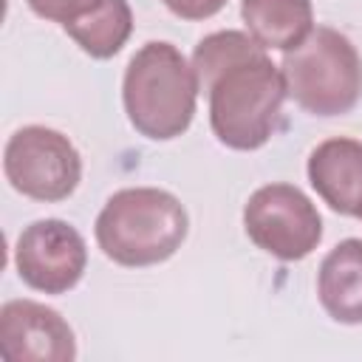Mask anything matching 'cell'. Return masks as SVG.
<instances>
[{"label": "cell", "instance_id": "cell-13", "mask_svg": "<svg viewBox=\"0 0 362 362\" xmlns=\"http://www.w3.org/2000/svg\"><path fill=\"white\" fill-rule=\"evenodd\" d=\"M28 8L42 17V20H51V23H59L62 28L88 17L102 0H25Z\"/></svg>", "mask_w": 362, "mask_h": 362}, {"label": "cell", "instance_id": "cell-1", "mask_svg": "<svg viewBox=\"0 0 362 362\" xmlns=\"http://www.w3.org/2000/svg\"><path fill=\"white\" fill-rule=\"evenodd\" d=\"M198 88L209 99V127L229 150H260L277 130L286 79L249 31L206 34L192 51Z\"/></svg>", "mask_w": 362, "mask_h": 362}, {"label": "cell", "instance_id": "cell-15", "mask_svg": "<svg viewBox=\"0 0 362 362\" xmlns=\"http://www.w3.org/2000/svg\"><path fill=\"white\" fill-rule=\"evenodd\" d=\"M359 218H362V215H359Z\"/></svg>", "mask_w": 362, "mask_h": 362}, {"label": "cell", "instance_id": "cell-12", "mask_svg": "<svg viewBox=\"0 0 362 362\" xmlns=\"http://www.w3.org/2000/svg\"><path fill=\"white\" fill-rule=\"evenodd\" d=\"M65 34L93 59L116 57L133 34V11L127 0H102L88 17L65 25Z\"/></svg>", "mask_w": 362, "mask_h": 362}, {"label": "cell", "instance_id": "cell-4", "mask_svg": "<svg viewBox=\"0 0 362 362\" xmlns=\"http://www.w3.org/2000/svg\"><path fill=\"white\" fill-rule=\"evenodd\" d=\"M286 93L311 116L351 113L362 96V57L331 25H317L280 62Z\"/></svg>", "mask_w": 362, "mask_h": 362}, {"label": "cell", "instance_id": "cell-9", "mask_svg": "<svg viewBox=\"0 0 362 362\" xmlns=\"http://www.w3.org/2000/svg\"><path fill=\"white\" fill-rule=\"evenodd\" d=\"M308 184L339 215H362V141L334 136L320 141L305 164Z\"/></svg>", "mask_w": 362, "mask_h": 362}, {"label": "cell", "instance_id": "cell-7", "mask_svg": "<svg viewBox=\"0 0 362 362\" xmlns=\"http://www.w3.org/2000/svg\"><path fill=\"white\" fill-rule=\"evenodd\" d=\"M14 266L28 288L42 294H65L85 274L88 246L68 221L40 218L20 232L14 243Z\"/></svg>", "mask_w": 362, "mask_h": 362}, {"label": "cell", "instance_id": "cell-8", "mask_svg": "<svg viewBox=\"0 0 362 362\" xmlns=\"http://www.w3.org/2000/svg\"><path fill=\"white\" fill-rule=\"evenodd\" d=\"M0 354L8 362H71L74 328L45 303L8 300L0 308Z\"/></svg>", "mask_w": 362, "mask_h": 362}, {"label": "cell", "instance_id": "cell-5", "mask_svg": "<svg viewBox=\"0 0 362 362\" xmlns=\"http://www.w3.org/2000/svg\"><path fill=\"white\" fill-rule=\"evenodd\" d=\"M3 173L20 195L57 204L79 187L82 156L65 133L45 124H25L6 141Z\"/></svg>", "mask_w": 362, "mask_h": 362}, {"label": "cell", "instance_id": "cell-14", "mask_svg": "<svg viewBox=\"0 0 362 362\" xmlns=\"http://www.w3.org/2000/svg\"><path fill=\"white\" fill-rule=\"evenodd\" d=\"M164 6L181 20H209L226 6V0H164Z\"/></svg>", "mask_w": 362, "mask_h": 362}, {"label": "cell", "instance_id": "cell-11", "mask_svg": "<svg viewBox=\"0 0 362 362\" xmlns=\"http://www.w3.org/2000/svg\"><path fill=\"white\" fill-rule=\"evenodd\" d=\"M246 31L269 51H294L314 31L311 0H240Z\"/></svg>", "mask_w": 362, "mask_h": 362}, {"label": "cell", "instance_id": "cell-3", "mask_svg": "<svg viewBox=\"0 0 362 362\" xmlns=\"http://www.w3.org/2000/svg\"><path fill=\"white\" fill-rule=\"evenodd\" d=\"M198 90L192 62L173 42H144L130 57L122 79L127 122L144 139L170 141L192 124Z\"/></svg>", "mask_w": 362, "mask_h": 362}, {"label": "cell", "instance_id": "cell-6", "mask_svg": "<svg viewBox=\"0 0 362 362\" xmlns=\"http://www.w3.org/2000/svg\"><path fill=\"white\" fill-rule=\"evenodd\" d=\"M243 229L266 255L294 263L322 240V218L314 201L294 184H263L243 206Z\"/></svg>", "mask_w": 362, "mask_h": 362}, {"label": "cell", "instance_id": "cell-2", "mask_svg": "<svg viewBox=\"0 0 362 362\" xmlns=\"http://www.w3.org/2000/svg\"><path fill=\"white\" fill-rule=\"evenodd\" d=\"M189 232L184 204L158 187H124L96 215L93 235L102 255L127 269L170 260Z\"/></svg>", "mask_w": 362, "mask_h": 362}, {"label": "cell", "instance_id": "cell-10", "mask_svg": "<svg viewBox=\"0 0 362 362\" xmlns=\"http://www.w3.org/2000/svg\"><path fill=\"white\" fill-rule=\"evenodd\" d=\"M317 297L331 320L362 325V238H345L322 257Z\"/></svg>", "mask_w": 362, "mask_h": 362}]
</instances>
